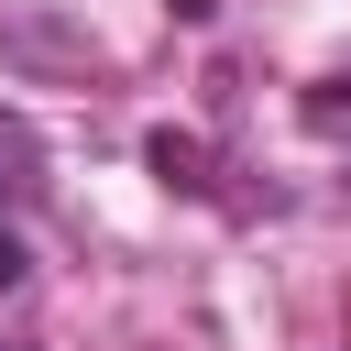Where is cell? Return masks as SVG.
Wrapping results in <instances>:
<instances>
[{"mask_svg": "<svg viewBox=\"0 0 351 351\" xmlns=\"http://www.w3.org/2000/svg\"><path fill=\"white\" fill-rule=\"evenodd\" d=\"M307 121H318V132H351V66H340V77L307 99Z\"/></svg>", "mask_w": 351, "mask_h": 351, "instance_id": "6da1fadb", "label": "cell"}, {"mask_svg": "<svg viewBox=\"0 0 351 351\" xmlns=\"http://www.w3.org/2000/svg\"><path fill=\"white\" fill-rule=\"evenodd\" d=\"M0 351H11V340H0Z\"/></svg>", "mask_w": 351, "mask_h": 351, "instance_id": "7a4b0ae2", "label": "cell"}]
</instances>
